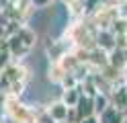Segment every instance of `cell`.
Listing matches in <instances>:
<instances>
[{
	"label": "cell",
	"mask_w": 127,
	"mask_h": 123,
	"mask_svg": "<svg viewBox=\"0 0 127 123\" xmlns=\"http://www.w3.org/2000/svg\"><path fill=\"white\" fill-rule=\"evenodd\" d=\"M4 113L12 123H35V113L19 96L8 94L4 98Z\"/></svg>",
	"instance_id": "cell-1"
},
{
	"label": "cell",
	"mask_w": 127,
	"mask_h": 123,
	"mask_svg": "<svg viewBox=\"0 0 127 123\" xmlns=\"http://www.w3.org/2000/svg\"><path fill=\"white\" fill-rule=\"evenodd\" d=\"M109 103H111V107H115L117 111L127 113V84L113 86V90L109 92Z\"/></svg>",
	"instance_id": "cell-2"
},
{
	"label": "cell",
	"mask_w": 127,
	"mask_h": 123,
	"mask_svg": "<svg viewBox=\"0 0 127 123\" xmlns=\"http://www.w3.org/2000/svg\"><path fill=\"white\" fill-rule=\"evenodd\" d=\"M6 45H8V53L10 57H23V55H27L31 49L21 41V37L17 35V33H12V35L6 39Z\"/></svg>",
	"instance_id": "cell-3"
},
{
	"label": "cell",
	"mask_w": 127,
	"mask_h": 123,
	"mask_svg": "<svg viewBox=\"0 0 127 123\" xmlns=\"http://www.w3.org/2000/svg\"><path fill=\"white\" fill-rule=\"evenodd\" d=\"M76 111H78V117H80V121L86 119V117H92V115H94V103H92V96H84V94H80V101H78V105H76Z\"/></svg>",
	"instance_id": "cell-4"
},
{
	"label": "cell",
	"mask_w": 127,
	"mask_h": 123,
	"mask_svg": "<svg viewBox=\"0 0 127 123\" xmlns=\"http://www.w3.org/2000/svg\"><path fill=\"white\" fill-rule=\"evenodd\" d=\"M96 47L102 51H113L115 49V35L111 31H98L96 33Z\"/></svg>",
	"instance_id": "cell-5"
},
{
	"label": "cell",
	"mask_w": 127,
	"mask_h": 123,
	"mask_svg": "<svg viewBox=\"0 0 127 123\" xmlns=\"http://www.w3.org/2000/svg\"><path fill=\"white\" fill-rule=\"evenodd\" d=\"M68 109H70V107H66L62 101H55V103H51L49 107H47V111H49L53 123H62V121H66V119H68Z\"/></svg>",
	"instance_id": "cell-6"
},
{
	"label": "cell",
	"mask_w": 127,
	"mask_h": 123,
	"mask_svg": "<svg viewBox=\"0 0 127 123\" xmlns=\"http://www.w3.org/2000/svg\"><path fill=\"white\" fill-rule=\"evenodd\" d=\"M123 119H125V115L121 111H117L115 107H111V105L98 115V123H123Z\"/></svg>",
	"instance_id": "cell-7"
},
{
	"label": "cell",
	"mask_w": 127,
	"mask_h": 123,
	"mask_svg": "<svg viewBox=\"0 0 127 123\" xmlns=\"http://www.w3.org/2000/svg\"><path fill=\"white\" fill-rule=\"evenodd\" d=\"M109 66H113L115 70H121V72H123V68L127 66V62H125V53H123V49H119V47H115L113 51H109Z\"/></svg>",
	"instance_id": "cell-8"
},
{
	"label": "cell",
	"mask_w": 127,
	"mask_h": 123,
	"mask_svg": "<svg viewBox=\"0 0 127 123\" xmlns=\"http://www.w3.org/2000/svg\"><path fill=\"white\" fill-rule=\"evenodd\" d=\"M78 101H80V90H78V88H68V90H64L62 103L66 105V107H76Z\"/></svg>",
	"instance_id": "cell-9"
},
{
	"label": "cell",
	"mask_w": 127,
	"mask_h": 123,
	"mask_svg": "<svg viewBox=\"0 0 127 123\" xmlns=\"http://www.w3.org/2000/svg\"><path fill=\"white\" fill-rule=\"evenodd\" d=\"M66 70L62 68V64L60 62H51V66H49V80L51 82H58V84H62V80L66 78Z\"/></svg>",
	"instance_id": "cell-10"
},
{
	"label": "cell",
	"mask_w": 127,
	"mask_h": 123,
	"mask_svg": "<svg viewBox=\"0 0 127 123\" xmlns=\"http://www.w3.org/2000/svg\"><path fill=\"white\" fill-rule=\"evenodd\" d=\"M92 103H94V115H96V117H98V115H100V113L111 105V103H109V96H107V94H102V92L94 94V96H92Z\"/></svg>",
	"instance_id": "cell-11"
},
{
	"label": "cell",
	"mask_w": 127,
	"mask_h": 123,
	"mask_svg": "<svg viewBox=\"0 0 127 123\" xmlns=\"http://www.w3.org/2000/svg\"><path fill=\"white\" fill-rule=\"evenodd\" d=\"M113 35H127V16H119V19L111 25V29H109Z\"/></svg>",
	"instance_id": "cell-12"
},
{
	"label": "cell",
	"mask_w": 127,
	"mask_h": 123,
	"mask_svg": "<svg viewBox=\"0 0 127 123\" xmlns=\"http://www.w3.org/2000/svg\"><path fill=\"white\" fill-rule=\"evenodd\" d=\"M76 86H78V78L74 74H66V78L62 80V88L68 90V88H76Z\"/></svg>",
	"instance_id": "cell-13"
},
{
	"label": "cell",
	"mask_w": 127,
	"mask_h": 123,
	"mask_svg": "<svg viewBox=\"0 0 127 123\" xmlns=\"http://www.w3.org/2000/svg\"><path fill=\"white\" fill-rule=\"evenodd\" d=\"M29 2L33 4V8H35V6H47L51 0H29Z\"/></svg>",
	"instance_id": "cell-14"
},
{
	"label": "cell",
	"mask_w": 127,
	"mask_h": 123,
	"mask_svg": "<svg viewBox=\"0 0 127 123\" xmlns=\"http://www.w3.org/2000/svg\"><path fill=\"white\" fill-rule=\"evenodd\" d=\"M80 123H98V117H96V115H92V117H86V119H82Z\"/></svg>",
	"instance_id": "cell-15"
},
{
	"label": "cell",
	"mask_w": 127,
	"mask_h": 123,
	"mask_svg": "<svg viewBox=\"0 0 127 123\" xmlns=\"http://www.w3.org/2000/svg\"><path fill=\"white\" fill-rule=\"evenodd\" d=\"M64 2H66L68 6H72V4H76V2H78V0H64Z\"/></svg>",
	"instance_id": "cell-16"
},
{
	"label": "cell",
	"mask_w": 127,
	"mask_h": 123,
	"mask_svg": "<svg viewBox=\"0 0 127 123\" xmlns=\"http://www.w3.org/2000/svg\"><path fill=\"white\" fill-rule=\"evenodd\" d=\"M123 123H127V117H125V119H123Z\"/></svg>",
	"instance_id": "cell-17"
},
{
	"label": "cell",
	"mask_w": 127,
	"mask_h": 123,
	"mask_svg": "<svg viewBox=\"0 0 127 123\" xmlns=\"http://www.w3.org/2000/svg\"><path fill=\"white\" fill-rule=\"evenodd\" d=\"M62 123H68V121H62Z\"/></svg>",
	"instance_id": "cell-18"
}]
</instances>
